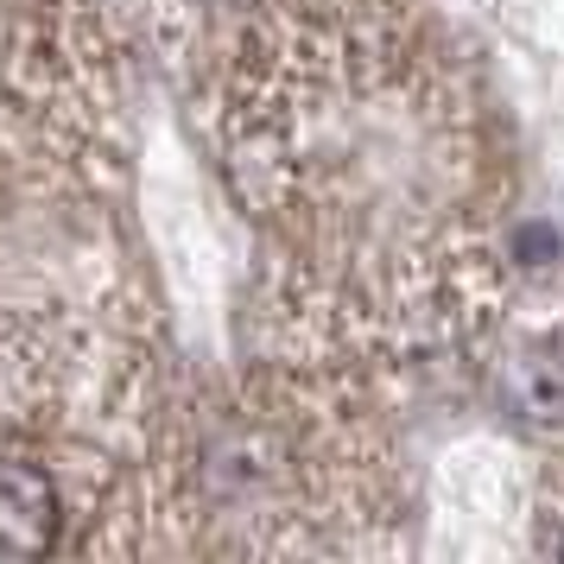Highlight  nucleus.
Listing matches in <instances>:
<instances>
[{
	"mask_svg": "<svg viewBox=\"0 0 564 564\" xmlns=\"http://www.w3.org/2000/svg\"><path fill=\"white\" fill-rule=\"evenodd\" d=\"M488 393L501 419H513L520 432H558L564 425V343H513L501 349L495 375H488Z\"/></svg>",
	"mask_w": 564,
	"mask_h": 564,
	"instance_id": "f257e3e1",
	"label": "nucleus"
},
{
	"mask_svg": "<svg viewBox=\"0 0 564 564\" xmlns=\"http://www.w3.org/2000/svg\"><path fill=\"white\" fill-rule=\"evenodd\" d=\"M57 488L39 463H0V558H45L57 545Z\"/></svg>",
	"mask_w": 564,
	"mask_h": 564,
	"instance_id": "f03ea898",
	"label": "nucleus"
},
{
	"mask_svg": "<svg viewBox=\"0 0 564 564\" xmlns=\"http://www.w3.org/2000/svg\"><path fill=\"white\" fill-rule=\"evenodd\" d=\"M552 552H558V558H564V533H552Z\"/></svg>",
	"mask_w": 564,
	"mask_h": 564,
	"instance_id": "7ed1b4c3",
	"label": "nucleus"
}]
</instances>
